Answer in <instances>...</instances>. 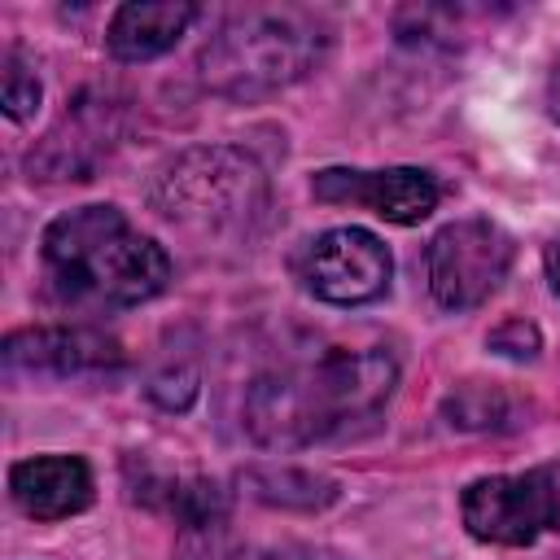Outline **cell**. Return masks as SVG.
I'll return each instance as SVG.
<instances>
[{
    "mask_svg": "<svg viewBox=\"0 0 560 560\" xmlns=\"http://www.w3.org/2000/svg\"><path fill=\"white\" fill-rule=\"evenodd\" d=\"M389 350H328L311 363L267 372L245 394V429L262 446H311L368 424L394 394Z\"/></svg>",
    "mask_w": 560,
    "mask_h": 560,
    "instance_id": "cell-1",
    "label": "cell"
},
{
    "mask_svg": "<svg viewBox=\"0 0 560 560\" xmlns=\"http://www.w3.org/2000/svg\"><path fill=\"white\" fill-rule=\"evenodd\" d=\"M44 267L66 298L140 306L171 280L166 249L136 232L118 206H79L44 228Z\"/></svg>",
    "mask_w": 560,
    "mask_h": 560,
    "instance_id": "cell-2",
    "label": "cell"
},
{
    "mask_svg": "<svg viewBox=\"0 0 560 560\" xmlns=\"http://www.w3.org/2000/svg\"><path fill=\"white\" fill-rule=\"evenodd\" d=\"M324 48L328 35L315 18L293 9H249L219 26V35L201 48L197 70L210 92L254 101L306 79L319 66Z\"/></svg>",
    "mask_w": 560,
    "mask_h": 560,
    "instance_id": "cell-3",
    "label": "cell"
},
{
    "mask_svg": "<svg viewBox=\"0 0 560 560\" xmlns=\"http://www.w3.org/2000/svg\"><path fill=\"white\" fill-rule=\"evenodd\" d=\"M153 201L158 210L197 232V236H232V241H249L262 219H267V206H271V192H267V175L262 166L241 153V149H228V144H210V149H188L179 153L162 175H158V188H153Z\"/></svg>",
    "mask_w": 560,
    "mask_h": 560,
    "instance_id": "cell-4",
    "label": "cell"
},
{
    "mask_svg": "<svg viewBox=\"0 0 560 560\" xmlns=\"http://www.w3.org/2000/svg\"><path fill=\"white\" fill-rule=\"evenodd\" d=\"M512 267V236L490 219H459L446 223L424 249L429 293L446 311L481 306Z\"/></svg>",
    "mask_w": 560,
    "mask_h": 560,
    "instance_id": "cell-5",
    "label": "cell"
},
{
    "mask_svg": "<svg viewBox=\"0 0 560 560\" xmlns=\"http://www.w3.org/2000/svg\"><path fill=\"white\" fill-rule=\"evenodd\" d=\"M464 525L481 542L525 547L560 525V490L551 468H525L508 477H477L464 490Z\"/></svg>",
    "mask_w": 560,
    "mask_h": 560,
    "instance_id": "cell-6",
    "label": "cell"
},
{
    "mask_svg": "<svg viewBox=\"0 0 560 560\" xmlns=\"http://www.w3.org/2000/svg\"><path fill=\"white\" fill-rule=\"evenodd\" d=\"M394 258L368 228H332L315 236L302 254V280L315 298L332 306H363L389 289Z\"/></svg>",
    "mask_w": 560,
    "mask_h": 560,
    "instance_id": "cell-7",
    "label": "cell"
},
{
    "mask_svg": "<svg viewBox=\"0 0 560 560\" xmlns=\"http://www.w3.org/2000/svg\"><path fill=\"white\" fill-rule=\"evenodd\" d=\"M118 136L122 109L105 96H79L66 109V118L39 140V149H31V179H92V171L101 166V158H109Z\"/></svg>",
    "mask_w": 560,
    "mask_h": 560,
    "instance_id": "cell-8",
    "label": "cell"
},
{
    "mask_svg": "<svg viewBox=\"0 0 560 560\" xmlns=\"http://www.w3.org/2000/svg\"><path fill=\"white\" fill-rule=\"evenodd\" d=\"M319 201H350L368 206L372 214L389 223H420L438 210V179L416 166H389V171H341L328 166L311 179Z\"/></svg>",
    "mask_w": 560,
    "mask_h": 560,
    "instance_id": "cell-9",
    "label": "cell"
},
{
    "mask_svg": "<svg viewBox=\"0 0 560 560\" xmlns=\"http://www.w3.org/2000/svg\"><path fill=\"white\" fill-rule=\"evenodd\" d=\"M118 359H122L118 346L101 332H88V328H26V332H13L4 341V363L13 372L70 376V372L114 368Z\"/></svg>",
    "mask_w": 560,
    "mask_h": 560,
    "instance_id": "cell-10",
    "label": "cell"
},
{
    "mask_svg": "<svg viewBox=\"0 0 560 560\" xmlns=\"http://www.w3.org/2000/svg\"><path fill=\"white\" fill-rule=\"evenodd\" d=\"M9 494L13 503L35 516V521H57V516H74L92 503V472L83 459L74 455H39V459H22L9 472Z\"/></svg>",
    "mask_w": 560,
    "mask_h": 560,
    "instance_id": "cell-11",
    "label": "cell"
},
{
    "mask_svg": "<svg viewBox=\"0 0 560 560\" xmlns=\"http://www.w3.org/2000/svg\"><path fill=\"white\" fill-rule=\"evenodd\" d=\"M197 4L184 0H144V4H122L109 22V52L118 61H149L175 48V39L192 26Z\"/></svg>",
    "mask_w": 560,
    "mask_h": 560,
    "instance_id": "cell-12",
    "label": "cell"
},
{
    "mask_svg": "<svg viewBox=\"0 0 560 560\" xmlns=\"http://www.w3.org/2000/svg\"><path fill=\"white\" fill-rule=\"evenodd\" d=\"M245 486L262 503H280V508H324L337 499V486L306 468H254L245 472Z\"/></svg>",
    "mask_w": 560,
    "mask_h": 560,
    "instance_id": "cell-13",
    "label": "cell"
},
{
    "mask_svg": "<svg viewBox=\"0 0 560 560\" xmlns=\"http://www.w3.org/2000/svg\"><path fill=\"white\" fill-rule=\"evenodd\" d=\"M442 416H446L455 429H503V424L512 420V398H508L499 385L468 381V385H459V389L442 402Z\"/></svg>",
    "mask_w": 560,
    "mask_h": 560,
    "instance_id": "cell-14",
    "label": "cell"
},
{
    "mask_svg": "<svg viewBox=\"0 0 560 560\" xmlns=\"http://www.w3.org/2000/svg\"><path fill=\"white\" fill-rule=\"evenodd\" d=\"M166 503L192 529H201V525L223 516V490L214 481H171L166 486Z\"/></svg>",
    "mask_w": 560,
    "mask_h": 560,
    "instance_id": "cell-15",
    "label": "cell"
},
{
    "mask_svg": "<svg viewBox=\"0 0 560 560\" xmlns=\"http://www.w3.org/2000/svg\"><path fill=\"white\" fill-rule=\"evenodd\" d=\"M0 101H4V114L13 122L31 118L35 105H39V79L26 70V61L18 52H4V74H0Z\"/></svg>",
    "mask_w": 560,
    "mask_h": 560,
    "instance_id": "cell-16",
    "label": "cell"
},
{
    "mask_svg": "<svg viewBox=\"0 0 560 560\" xmlns=\"http://www.w3.org/2000/svg\"><path fill=\"white\" fill-rule=\"evenodd\" d=\"M490 350L503 354V359H521L525 363V359H538L542 337H538V328L529 319H508V324H499L490 332Z\"/></svg>",
    "mask_w": 560,
    "mask_h": 560,
    "instance_id": "cell-17",
    "label": "cell"
},
{
    "mask_svg": "<svg viewBox=\"0 0 560 560\" xmlns=\"http://www.w3.org/2000/svg\"><path fill=\"white\" fill-rule=\"evenodd\" d=\"M254 560H346V556H337V551H328V547L293 542V547H271V551H262V556H254Z\"/></svg>",
    "mask_w": 560,
    "mask_h": 560,
    "instance_id": "cell-18",
    "label": "cell"
},
{
    "mask_svg": "<svg viewBox=\"0 0 560 560\" xmlns=\"http://www.w3.org/2000/svg\"><path fill=\"white\" fill-rule=\"evenodd\" d=\"M542 262H547V280H551V289L560 293V236L547 245V254H542Z\"/></svg>",
    "mask_w": 560,
    "mask_h": 560,
    "instance_id": "cell-19",
    "label": "cell"
},
{
    "mask_svg": "<svg viewBox=\"0 0 560 560\" xmlns=\"http://www.w3.org/2000/svg\"><path fill=\"white\" fill-rule=\"evenodd\" d=\"M551 109L560 118V61H556V74H551Z\"/></svg>",
    "mask_w": 560,
    "mask_h": 560,
    "instance_id": "cell-20",
    "label": "cell"
}]
</instances>
